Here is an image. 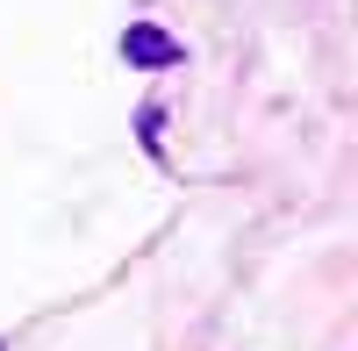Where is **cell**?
<instances>
[{"instance_id":"6da1fadb","label":"cell","mask_w":358,"mask_h":351,"mask_svg":"<svg viewBox=\"0 0 358 351\" xmlns=\"http://www.w3.org/2000/svg\"><path fill=\"white\" fill-rule=\"evenodd\" d=\"M122 57L143 65V72H165V65H179V36H165L158 22H129L122 29Z\"/></svg>"},{"instance_id":"7a4b0ae2","label":"cell","mask_w":358,"mask_h":351,"mask_svg":"<svg viewBox=\"0 0 358 351\" xmlns=\"http://www.w3.org/2000/svg\"><path fill=\"white\" fill-rule=\"evenodd\" d=\"M0 351H8V344H0Z\"/></svg>"}]
</instances>
